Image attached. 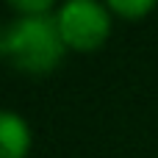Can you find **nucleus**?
I'll use <instances>...</instances> for the list:
<instances>
[{
    "label": "nucleus",
    "instance_id": "nucleus-4",
    "mask_svg": "<svg viewBox=\"0 0 158 158\" xmlns=\"http://www.w3.org/2000/svg\"><path fill=\"white\" fill-rule=\"evenodd\" d=\"M108 6L125 19H139L156 6V0H108Z\"/></svg>",
    "mask_w": 158,
    "mask_h": 158
},
{
    "label": "nucleus",
    "instance_id": "nucleus-5",
    "mask_svg": "<svg viewBox=\"0 0 158 158\" xmlns=\"http://www.w3.org/2000/svg\"><path fill=\"white\" fill-rule=\"evenodd\" d=\"M19 14H28V17H42L56 0H8Z\"/></svg>",
    "mask_w": 158,
    "mask_h": 158
},
{
    "label": "nucleus",
    "instance_id": "nucleus-2",
    "mask_svg": "<svg viewBox=\"0 0 158 158\" xmlns=\"http://www.w3.org/2000/svg\"><path fill=\"white\" fill-rule=\"evenodd\" d=\"M56 22L64 44L72 50H97L111 33V14L97 0H67Z\"/></svg>",
    "mask_w": 158,
    "mask_h": 158
},
{
    "label": "nucleus",
    "instance_id": "nucleus-1",
    "mask_svg": "<svg viewBox=\"0 0 158 158\" xmlns=\"http://www.w3.org/2000/svg\"><path fill=\"white\" fill-rule=\"evenodd\" d=\"M64 39L56 19L47 17H19L0 39V50L22 72H50L64 56Z\"/></svg>",
    "mask_w": 158,
    "mask_h": 158
},
{
    "label": "nucleus",
    "instance_id": "nucleus-3",
    "mask_svg": "<svg viewBox=\"0 0 158 158\" xmlns=\"http://www.w3.org/2000/svg\"><path fill=\"white\" fill-rule=\"evenodd\" d=\"M31 147V131L22 117L3 111L0 117V158H25Z\"/></svg>",
    "mask_w": 158,
    "mask_h": 158
}]
</instances>
